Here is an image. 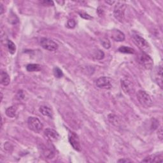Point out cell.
I'll return each instance as SVG.
<instances>
[{
    "instance_id": "6da1fadb",
    "label": "cell",
    "mask_w": 163,
    "mask_h": 163,
    "mask_svg": "<svg viewBox=\"0 0 163 163\" xmlns=\"http://www.w3.org/2000/svg\"><path fill=\"white\" fill-rule=\"evenodd\" d=\"M137 99L140 104L144 108H149L152 105V100L149 94L144 91H139L137 93Z\"/></svg>"
},
{
    "instance_id": "7a4b0ae2",
    "label": "cell",
    "mask_w": 163,
    "mask_h": 163,
    "mask_svg": "<svg viewBox=\"0 0 163 163\" xmlns=\"http://www.w3.org/2000/svg\"><path fill=\"white\" fill-rule=\"evenodd\" d=\"M138 62L147 70H150L153 66V59L147 53L141 52L138 55Z\"/></svg>"
},
{
    "instance_id": "3957f363",
    "label": "cell",
    "mask_w": 163,
    "mask_h": 163,
    "mask_svg": "<svg viewBox=\"0 0 163 163\" xmlns=\"http://www.w3.org/2000/svg\"><path fill=\"white\" fill-rule=\"evenodd\" d=\"M133 38H134L135 43L138 46L143 52L147 53L150 51V47L149 44L145 40L143 37H141L138 34H133Z\"/></svg>"
},
{
    "instance_id": "277c9868",
    "label": "cell",
    "mask_w": 163,
    "mask_h": 163,
    "mask_svg": "<svg viewBox=\"0 0 163 163\" xmlns=\"http://www.w3.org/2000/svg\"><path fill=\"white\" fill-rule=\"evenodd\" d=\"M28 124L29 128L35 133H39L43 129L42 123L37 117H29L28 120Z\"/></svg>"
},
{
    "instance_id": "5b68a950",
    "label": "cell",
    "mask_w": 163,
    "mask_h": 163,
    "mask_svg": "<svg viewBox=\"0 0 163 163\" xmlns=\"http://www.w3.org/2000/svg\"><path fill=\"white\" fill-rule=\"evenodd\" d=\"M126 8V5L121 2H118L117 5H115L114 10V15L115 19L119 20L120 22H122L124 19Z\"/></svg>"
},
{
    "instance_id": "8992f818",
    "label": "cell",
    "mask_w": 163,
    "mask_h": 163,
    "mask_svg": "<svg viewBox=\"0 0 163 163\" xmlns=\"http://www.w3.org/2000/svg\"><path fill=\"white\" fill-rule=\"evenodd\" d=\"M41 46L43 47L44 49L49 50V51H55L57 50L58 45L54 41L50 40L49 38H43L40 40Z\"/></svg>"
},
{
    "instance_id": "52a82bcc",
    "label": "cell",
    "mask_w": 163,
    "mask_h": 163,
    "mask_svg": "<svg viewBox=\"0 0 163 163\" xmlns=\"http://www.w3.org/2000/svg\"><path fill=\"white\" fill-rule=\"evenodd\" d=\"M112 79L107 76H103L96 80V86L103 89H110L112 87Z\"/></svg>"
},
{
    "instance_id": "ba28073f",
    "label": "cell",
    "mask_w": 163,
    "mask_h": 163,
    "mask_svg": "<svg viewBox=\"0 0 163 163\" xmlns=\"http://www.w3.org/2000/svg\"><path fill=\"white\" fill-rule=\"evenodd\" d=\"M68 140H69L71 145H72L74 149L77 151L81 150V146L80 143L79 138L78 137V135H77L76 133L74 132H70L69 134Z\"/></svg>"
},
{
    "instance_id": "9c48e42d",
    "label": "cell",
    "mask_w": 163,
    "mask_h": 163,
    "mask_svg": "<svg viewBox=\"0 0 163 163\" xmlns=\"http://www.w3.org/2000/svg\"><path fill=\"white\" fill-rule=\"evenodd\" d=\"M121 86L124 92L127 94H131L134 93L135 87L133 83L128 79H123L121 80Z\"/></svg>"
},
{
    "instance_id": "30bf717a",
    "label": "cell",
    "mask_w": 163,
    "mask_h": 163,
    "mask_svg": "<svg viewBox=\"0 0 163 163\" xmlns=\"http://www.w3.org/2000/svg\"><path fill=\"white\" fill-rule=\"evenodd\" d=\"M44 134L47 139L50 141H56L59 138L58 133L52 129H46L44 131Z\"/></svg>"
},
{
    "instance_id": "8fae6325",
    "label": "cell",
    "mask_w": 163,
    "mask_h": 163,
    "mask_svg": "<svg viewBox=\"0 0 163 163\" xmlns=\"http://www.w3.org/2000/svg\"><path fill=\"white\" fill-rule=\"evenodd\" d=\"M163 156L162 154H154L148 156L147 158H145L142 162H162Z\"/></svg>"
},
{
    "instance_id": "7c38bea8",
    "label": "cell",
    "mask_w": 163,
    "mask_h": 163,
    "mask_svg": "<svg viewBox=\"0 0 163 163\" xmlns=\"http://www.w3.org/2000/svg\"><path fill=\"white\" fill-rule=\"evenodd\" d=\"M112 38L116 41H123L125 40V35L120 30L114 29L112 31Z\"/></svg>"
},
{
    "instance_id": "4fadbf2b",
    "label": "cell",
    "mask_w": 163,
    "mask_h": 163,
    "mask_svg": "<svg viewBox=\"0 0 163 163\" xmlns=\"http://www.w3.org/2000/svg\"><path fill=\"white\" fill-rule=\"evenodd\" d=\"M156 82L161 89L162 88V68L160 66L157 70L155 75Z\"/></svg>"
},
{
    "instance_id": "5bb4252c",
    "label": "cell",
    "mask_w": 163,
    "mask_h": 163,
    "mask_svg": "<svg viewBox=\"0 0 163 163\" xmlns=\"http://www.w3.org/2000/svg\"><path fill=\"white\" fill-rule=\"evenodd\" d=\"M0 82H1V84L5 86H7L10 82L9 75L3 71H1V74H0Z\"/></svg>"
},
{
    "instance_id": "9a60e30c",
    "label": "cell",
    "mask_w": 163,
    "mask_h": 163,
    "mask_svg": "<svg viewBox=\"0 0 163 163\" xmlns=\"http://www.w3.org/2000/svg\"><path fill=\"white\" fill-rule=\"evenodd\" d=\"M40 112L41 114L45 115V116L49 117L50 118L52 117V112L51 109L46 106H41L40 108Z\"/></svg>"
},
{
    "instance_id": "2e32d148",
    "label": "cell",
    "mask_w": 163,
    "mask_h": 163,
    "mask_svg": "<svg viewBox=\"0 0 163 163\" xmlns=\"http://www.w3.org/2000/svg\"><path fill=\"white\" fill-rule=\"evenodd\" d=\"M5 112L8 117H9L10 118H14L16 116L17 108L14 106H10V107L8 108L7 110H6Z\"/></svg>"
},
{
    "instance_id": "e0dca14e",
    "label": "cell",
    "mask_w": 163,
    "mask_h": 163,
    "mask_svg": "<svg viewBox=\"0 0 163 163\" xmlns=\"http://www.w3.org/2000/svg\"><path fill=\"white\" fill-rule=\"evenodd\" d=\"M43 154L47 159H52L55 156V153L52 149L47 147H44L43 149Z\"/></svg>"
},
{
    "instance_id": "ac0fdd59",
    "label": "cell",
    "mask_w": 163,
    "mask_h": 163,
    "mask_svg": "<svg viewBox=\"0 0 163 163\" xmlns=\"http://www.w3.org/2000/svg\"><path fill=\"white\" fill-rule=\"evenodd\" d=\"M26 70H27L28 72H38V71L41 70V67L40 65L38 64H30L26 66Z\"/></svg>"
},
{
    "instance_id": "d6986e66",
    "label": "cell",
    "mask_w": 163,
    "mask_h": 163,
    "mask_svg": "<svg viewBox=\"0 0 163 163\" xmlns=\"http://www.w3.org/2000/svg\"><path fill=\"white\" fill-rule=\"evenodd\" d=\"M118 51L122 53H125V54H134L135 53L134 49L131 48V47L125 46L120 47V48L118 49Z\"/></svg>"
},
{
    "instance_id": "ffe728a7",
    "label": "cell",
    "mask_w": 163,
    "mask_h": 163,
    "mask_svg": "<svg viewBox=\"0 0 163 163\" xmlns=\"http://www.w3.org/2000/svg\"><path fill=\"white\" fill-rule=\"evenodd\" d=\"M7 45L8 49V50H9V52L10 53V54H15V52H16V47L13 41L11 40H8Z\"/></svg>"
},
{
    "instance_id": "44dd1931",
    "label": "cell",
    "mask_w": 163,
    "mask_h": 163,
    "mask_svg": "<svg viewBox=\"0 0 163 163\" xmlns=\"http://www.w3.org/2000/svg\"><path fill=\"white\" fill-rule=\"evenodd\" d=\"M101 44L105 49H108L111 47L110 41L108 38H103L101 40Z\"/></svg>"
},
{
    "instance_id": "7402d4cb",
    "label": "cell",
    "mask_w": 163,
    "mask_h": 163,
    "mask_svg": "<svg viewBox=\"0 0 163 163\" xmlns=\"http://www.w3.org/2000/svg\"><path fill=\"white\" fill-rule=\"evenodd\" d=\"M53 72H54V75L56 78H61V77H62L63 75V73L62 72L61 70L59 69V68L57 67L54 68Z\"/></svg>"
},
{
    "instance_id": "603a6c76",
    "label": "cell",
    "mask_w": 163,
    "mask_h": 163,
    "mask_svg": "<svg viewBox=\"0 0 163 163\" xmlns=\"http://www.w3.org/2000/svg\"><path fill=\"white\" fill-rule=\"evenodd\" d=\"M104 53H103L101 50H97V51L94 53V57L96 59H101L104 57Z\"/></svg>"
},
{
    "instance_id": "cb8c5ba5",
    "label": "cell",
    "mask_w": 163,
    "mask_h": 163,
    "mask_svg": "<svg viewBox=\"0 0 163 163\" xmlns=\"http://www.w3.org/2000/svg\"><path fill=\"white\" fill-rule=\"evenodd\" d=\"M75 26H76V22L75 21V20L74 19H70L68 21L67 27L68 28L73 29L75 27Z\"/></svg>"
},
{
    "instance_id": "d4e9b609",
    "label": "cell",
    "mask_w": 163,
    "mask_h": 163,
    "mask_svg": "<svg viewBox=\"0 0 163 163\" xmlns=\"http://www.w3.org/2000/svg\"><path fill=\"white\" fill-rule=\"evenodd\" d=\"M79 15L82 18L86 19V20H91L93 19V17H91L89 15L85 13V12H79Z\"/></svg>"
},
{
    "instance_id": "484cf974",
    "label": "cell",
    "mask_w": 163,
    "mask_h": 163,
    "mask_svg": "<svg viewBox=\"0 0 163 163\" xmlns=\"http://www.w3.org/2000/svg\"><path fill=\"white\" fill-rule=\"evenodd\" d=\"M41 4L45 6H53L54 5V2L52 1H43L41 2Z\"/></svg>"
},
{
    "instance_id": "4316f807",
    "label": "cell",
    "mask_w": 163,
    "mask_h": 163,
    "mask_svg": "<svg viewBox=\"0 0 163 163\" xmlns=\"http://www.w3.org/2000/svg\"><path fill=\"white\" fill-rule=\"evenodd\" d=\"M17 97H18L19 99H22L24 97V94L22 91H19L18 94H17Z\"/></svg>"
},
{
    "instance_id": "83f0119b",
    "label": "cell",
    "mask_w": 163,
    "mask_h": 163,
    "mask_svg": "<svg viewBox=\"0 0 163 163\" xmlns=\"http://www.w3.org/2000/svg\"><path fill=\"white\" fill-rule=\"evenodd\" d=\"M158 138L161 140H162V129L161 127L158 130Z\"/></svg>"
},
{
    "instance_id": "f1b7e54d",
    "label": "cell",
    "mask_w": 163,
    "mask_h": 163,
    "mask_svg": "<svg viewBox=\"0 0 163 163\" xmlns=\"http://www.w3.org/2000/svg\"><path fill=\"white\" fill-rule=\"evenodd\" d=\"M117 162H131V161L128 159H119Z\"/></svg>"
},
{
    "instance_id": "f546056e",
    "label": "cell",
    "mask_w": 163,
    "mask_h": 163,
    "mask_svg": "<svg viewBox=\"0 0 163 163\" xmlns=\"http://www.w3.org/2000/svg\"><path fill=\"white\" fill-rule=\"evenodd\" d=\"M4 12V8H3V5L2 4H0V14L2 15Z\"/></svg>"
},
{
    "instance_id": "4dcf8cb0",
    "label": "cell",
    "mask_w": 163,
    "mask_h": 163,
    "mask_svg": "<svg viewBox=\"0 0 163 163\" xmlns=\"http://www.w3.org/2000/svg\"><path fill=\"white\" fill-rule=\"evenodd\" d=\"M106 3H108V4H110V5H112V4H114V3H115V1H106Z\"/></svg>"
}]
</instances>
